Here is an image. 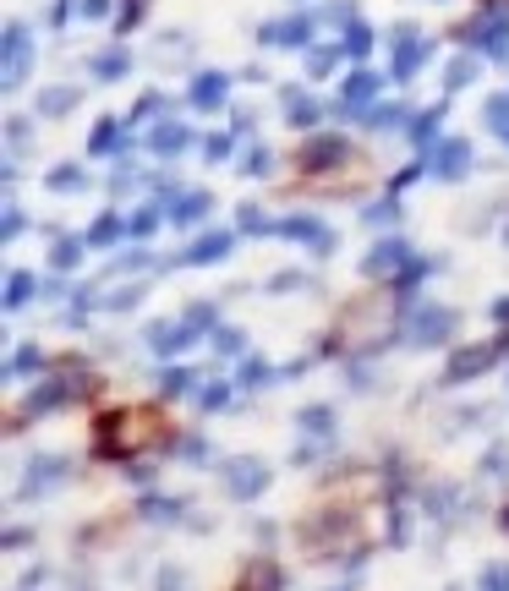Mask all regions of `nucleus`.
Wrapping results in <instances>:
<instances>
[{"mask_svg":"<svg viewBox=\"0 0 509 591\" xmlns=\"http://www.w3.org/2000/svg\"><path fill=\"white\" fill-rule=\"evenodd\" d=\"M334 591H351V586H334Z\"/></svg>","mask_w":509,"mask_h":591,"instance_id":"obj_58","label":"nucleus"},{"mask_svg":"<svg viewBox=\"0 0 509 591\" xmlns=\"http://www.w3.org/2000/svg\"><path fill=\"white\" fill-rule=\"evenodd\" d=\"M225 488H230V498L252 504V498L269 488V466H263L258 455H230L225 460Z\"/></svg>","mask_w":509,"mask_h":591,"instance_id":"obj_4","label":"nucleus"},{"mask_svg":"<svg viewBox=\"0 0 509 591\" xmlns=\"http://www.w3.org/2000/svg\"><path fill=\"white\" fill-rule=\"evenodd\" d=\"M126 72H132V55H126V50H104L99 61H94L99 83H115V77H126Z\"/></svg>","mask_w":509,"mask_h":591,"instance_id":"obj_31","label":"nucleus"},{"mask_svg":"<svg viewBox=\"0 0 509 591\" xmlns=\"http://www.w3.org/2000/svg\"><path fill=\"white\" fill-rule=\"evenodd\" d=\"M187 143H192V132H187L181 121H159V126H154V137H148V148H154L159 159H176Z\"/></svg>","mask_w":509,"mask_h":591,"instance_id":"obj_19","label":"nucleus"},{"mask_svg":"<svg viewBox=\"0 0 509 591\" xmlns=\"http://www.w3.org/2000/svg\"><path fill=\"white\" fill-rule=\"evenodd\" d=\"M143 291H148V285H126V291L110 296V307H115V312H121V307H137V301H143Z\"/></svg>","mask_w":509,"mask_h":591,"instance_id":"obj_48","label":"nucleus"},{"mask_svg":"<svg viewBox=\"0 0 509 591\" xmlns=\"http://www.w3.org/2000/svg\"><path fill=\"white\" fill-rule=\"evenodd\" d=\"M488 126H493V132H509V94L488 99Z\"/></svg>","mask_w":509,"mask_h":591,"instance_id":"obj_41","label":"nucleus"},{"mask_svg":"<svg viewBox=\"0 0 509 591\" xmlns=\"http://www.w3.org/2000/svg\"><path fill=\"white\" fill-rule=\"evenodd\" d=\"M504 137H509V132H504Z\"/></svg>","mask_w":509,"mask_h":591,"instance_id":"obj_59","label":"nucleus"},{"mask_svg":"<svg viewBox=\"0 0 509 591\" xmlns=\"http://www.w3.org/2000/svg\"><path fill=\"white\" fill-rule=\"evenodd\" d=\"M214 208V192H187V197H170V225H192Z\"/></svg>","mask_w":509,"mask_h":591,"instance_id":"obj_23","label":"nucleus"},{"mask_svg":"<svg viewBox=\"0 0 509 591\" xmlns=\"http://www.w3.org/2000/svg\"><path fill=\"white\" fill-rule=\"evenodd\" d=\"M269 165H274V159L263 154V143H258V154H247V159H241V170H247V176H263Z\"/></svg>","mask_w":509,"mask_h":591,"instance_id":"obj_50","label":"nucleus"},{"mask_svg":"<svg viewBox=\"0 0 509 591\" xmlns=\"http://www.w3.org/2000/svg\"><path fill=\"white\" fill-rule=\"evenodd\" d=\"M373 99H378V77L373 72H351V83L340 88V104H334V110L340 115H367Z\"/></svg>","mask_w":509,"mask_h":591,"instance_id":"obj_13","label":"nucleus"},{"mask_svg":"<svg viewBox=\"0 0 509 591\" xmlns=\"http://www.w3.org/2000/svg\"><path fill=\"white\" fill-rule=\"evenodd\" d=\"M192 389V367H165V373H159V394H165V400H176V394H187Z\"/></svg>","mask_w":509,"mask_h":591,"instance_id":"obj_34","label":"nucleus"},{"mask_svg":"<svg viewBox=\"0 0 509 591\" xmlns=\"http://www.w3.org/2000/svg\"><path fill=\"white\" fill-rule=\"evenodd\" d=\"M466 44H477L482 55H493V61H509V17L504 11H488V17H477L466 28Z\"/></svg>","mask_w":509,"mask_h":591,"instance_id":"obj_8","label":"nucleus"},{"mask_svg":"<svg viewBox=\"0 0 509 591\" xmlns=\"http://www.w3.org/2000/svg\"><path fill=\"white\" fill-rule=\"evenodd\" d=\"M77 104V88H44L39 94V115H66Z\"/></svg>","mask_w":509,"mask_h":591,"instance_id":"obj_33","label":"nucleus"},{"mask_svg":"<svg viewBox=\"0 0 509 591\" xmlns=\"http://www.w3.org/2000/svg\"><path fill=\"white\" fill-rule=\"evenodd\" d=\"M351 159V143L345 137H312L307 148H296V165H302V176H318V170H334Z\"/></svg>","mask_w":509,"mask_h":591,"instance_id":"obj_9","label":"nucleus"},{"mask_svg":"<svg viewBox=\"0 0 509 591\" xmlns=\"http://www.w3.org/2000/svg\"><path fill=\"white\" fill-rule=\"evenodd\" d=\"M159 591H181V570H165V575H159Z\"/></svg>","mask_w":509,"mask_h":591,"instance_id":"obj_55","label":"nucleus"},{"mask_svg":"<svg viewBox=\"0 0 509 591\" xmlns=\"http://www.w3.org/2000/svg\"><path fill=\"white\" fill-rule=\"evenodd\" d=\"M137 515L154 520V526H170V520L187 515V498H176V493H143V498H137Z\"/></svg>","mask_w":509,"mask_h":591,"instance_id":"obj_15","label":"nucleus"},{"mask_svg":"<svg viewBox=\"0 0 509 591\" xmlns=\"http://www.w3.org/2000/svg\"><path fill=\"white\" fill-rule=\"evenodd\" d=\"M83 11H88V17H104V11H110V0H83Z\"/></svg>","mask_w":509,"mask_h":591,"instance_id":"obj_56","label":"nucleus"},{"mask_svg":"<svg viewBox=\"0 0 509 591\" xmlns=\"http://www.w3.org/2000/svg\"><path fill=\"white\" fill-rule=\"evenodd\" d=\"M230 400H236V389H230V384H219V378H214V384H203V411H208V416H214V411H230Z\"/></svg>","mask_w":509,"mask_h":591,"instance_id":"obj_38","label":"nucleus"},{"mask_svg":"<svg viewBox=\"0 0 509 591\" xmlns=\"http://www.w3.org/2000/svg\"><path fill=\"white\" fill-rule=\"evenodd\" d=\"M471 72H477V66H471V55H460V61L449 66V77H444V83H449V88H466V83H471Z\"/></svg>","mask_w":509,"mask_h":591,"instance_id":"obj_45","label":"nucleus"},{"mask_svg":"<svg viewBox=\"0 0 509 591\" xmlns=\"http://www.w3.org/2000/svg\"><path fill=\"white\" fill-rule=\"evenodd\" d=\"M367 126H406V104H378V110H367Z\"/></svg>","mask_w":509,"mask_h":591,"instance_id":"obj_39","label":"nucleus"},{"mask_svg":"<svg viewBox=\"0 0 509 591\" xmlns=\"http://www.w3.org/2000/svg\"><path fill=\"white\" fill-rule=\"evenodd\" d=\"M159 110H165V99H159V94H143V99H137V110H132V115H126V126L148 121V115H159Z\"/></svg>","mask_w":509,"mask_h":591,"instance_id":"obj_43","label":"nucleus"},{"mask_svg":"<svg viewBox=\"0 0 509 591\" xmlns=\"http://www.w3.org/2000/svg\"><path fill=\"white\" fill-rule=\"evenodd\" d=\"M126 132H132V126H121L115 115H104V121L94 126V137H88V154H121V148H126Z\"/></svg>","mask_w":509,"mask_h":591,"instance_id":"obj_21","label":"nucleus"},{"mask_svg":"<svg viewBox=\"0 0 509 591\" xmlns=\"http://www.w3.org/2000/svg\"><path fill=\"white\" fill-rule=\"evenodd\" d=\"M378 323H389V296H367V301H351L340 318V351L351 356H373L378 345L389 340V329H378Z\"/></svg>","mask_w":509,"mask_h":591,"instance_id":"obj_2","label":"nucleus"},{"mask_svg":"<svg viewBox=\"0 0 509 591\" xmlns=\"http://www.w3.org/2000/svg\"><path fill=\"white\" fill-rule=\"evenodd\" d=\"M427 170H433L438 181H460L471 170V143L466 137H444V143L427 148Z\"/></svg>","mask_w":509,"mask_h":591,"instance_id":"obj_7","label":"nucleus"},{"mask_svg":"<svg viewBox=\"0 0 509 591\" xmlns=\"http://www.w3.org/2000/svg\"><path fill=\"white\" fill-rule=\"evenodd\" d=\"M455 334V312L449 307H416L411 312V329H400V340L411 345H444Z\"/></svg>","mask_w":509,"mask_h":591,"instance_id":"obj_6","label":"nucleus"},{"mask_svg":"<svg viewBox=\"0 0 509 591\" xmlns=\"http://www.w3.org/2000/svg\"><path fill=\"white\" fill-rule=\"evenodd\" d=\"M225 94H230V77L225 72H198L192 77V110H219L225 104Z\"/></svg>","mask_w":509,"mask_h":591,"instance_id":"obj_16","label":"nucleus"},{"mask_svg":"<svg viewBox=\"0 0 509 591\" xmlns=\"http://www.w3.org/2000/svg\"><path fill=\"white\" fill-rule=\"evenodd\" d=\"M482 466H488L493 477H504V471H509V449H504V444H493V449H488V460H482Z\"/></svg>","mask_w":509,"mask_h":591,"instance_id":"obj_49","label":"nucleus"},{"mask_svg":"<svg viewBox=\"0 0 509 591\" xmlns=\"http://www.w3.org/2000/svg\"><path fill=\"white\" fill-rule=\"evenodd\" d=\"M241 345H247V334H241V329H225V323H214V351H219V356H236Z\"/></svg>","mask_w":509,"mask_h":591,"instance_id":"obj_40","label":"nucleus"},{"mask_svg":"<svg viewBox=\"0 0 509 591\" xmlns=\"http://www.w3.org/2000/svg\"><path fill=\"white\" fill-rule=\"evenodd\" d=\"M137 22H143V0H121V17H115V28H137Z\"/></svg>","mask_w":509,"mask_h":591,"instance_id":"obj_46","label":"nucleus"},{"mask_svg":"<svg viewBox=\"0 0 509 591\" xmlns=\"http://www.w3.org/2000/svg\"><path fill=\"white\" fill-rule=\"evenodd\" d=\"M44 362H50V356H44L39 345H17V351H11V362H6V373H11V378H33V373H50V367H44Z\"/></svg>","mask_w":509,"mask_h":591,"instance_id":"obj_25","label":"nucleus"},{"mask_svg":"<svg viewBox=\"0 0 509 591\" xmlns=\"http://www.w3.org/2000/svg\"><path fill=\"white\" fill-rule=\"evenodd\" d=\"M504 526H509V509H504Z\"/></svg>","mask_w":509,"mask_h":591,"instance_id":"obj_57","label":"nucleus"},{"mask_svg":"<svg viewBox=\"0 0 509 591\" xmlns=\"http://www.w3.org/2000/svg\"><path fill=\"white\" fill-rule=\"evenodd\" d=\"M274 362H263V356H247V362H241V373H236V384L241 389H263V384H274Z\"/></svg>","mask_w":509,"mask_h":591,"instance_id":"obj_29","label":"nucleus"},{"mask_svg":"<svg viewBox=\"0 0 509 591\" xmlns=\"http://www.w3.org/2000/svg\"><path fill=\"white\" fill-rule=\"evenodd\" d=\"M296 427L307 438H334V411L329 405H307V411H296Z\"/></svg>","mask_w":509,"mask_h":591,"instance_id":"obj_27","label":"nucleus"},{"mask_svg":"<svg viewBox=\"0 0 509 591\" xmlns=\"http://www.w3.org/2000/svg\"><path fill=\"white\" fill-rule=\"evenodd\" d=\"M504 356V340H488V345H466V351H455L449 356V367H444V378L438 384H471V378H482L493 362Z\"/></svg>","mask_w":509,"mask_h":591,"instance_id":"obj_3","label":"nucleus"},{"mask_svg":"<svg viewBox=\"0 0 509 591\" xmlns=\"http://www.w3.org/2000/svg\"><path fill=\"white\" fill-rule=\"evenodd\" d=\"M77 263H83V241H77V236H61V241L50 247V269L66 274V269H77Z\"/></svg>","mask_w":509,"mask_h":591,"instance_id":"obj_30","label":"nucleus"},{"mask_svg":"<svg viewBox=\"0 0 509 591\" xmlns=\"http://www.w3.org/2000/svg\"><path fill=\"white\" fill-rule=\"evenodd\" d=\"M422 61H427V39L416 28H395V77L400 83L422 72Z\"/></svg>","mask_w":509,"mask_h":591,"instance_id":"obj_12","label":"nucleus"},{"mask_svg":"<svg viewBox=\"0 0 509 591\" xmlns=\"http://www.w3.org/2000/svg\"><path fill=\"white\" fill-rule=\"evenodd\" d=\"M280 241H307L312 252H334V230L323 225V219H312V214L280 219Z\"/></svg>","mask_w":509,"mask_h":591,"instance_id":"obj_10","label":"nucleus"},{"mask_svg":"<svg viewBox=\"0 0 509 591\" xmlns=\"http://www.w3.org/2000/svg\"><path fill=\"white\" fill-rule=\"evenodd\" d=\"M203 159H208V165L230 159V137H225V132H219V137H208V143H203Z\"/></svg>","mask_w":509,"mask_h":591,"instance_id":"obj_47","label":"nucleus"},{"mask_svg":"<svg viewBox=\"0 0 509 591\" xmlns=\"http://www.w3.org/2000/svg\"><path fill=\"white\" fill-rule=\"evenodd\" d=\"M39 291H44V285L33 280L28 269H17V274H11V285H6V307H11V312H17V307H28V301L39 296Z\"/></svg>","mask_w":509,"mask_h":591,"instance_id":"obj_28","label":"nucleus"},{"mask_svg":"<svg viewBox=\"0 0 509 591\" xmlns=\"http://www.w3.org/2000/svg\"><path fill=\"white\" fill-rule=\"evenodd\" d=\"M236 591H285V575L274 570L269 559H252L247 570H241V581H236Z\"/></svg>","mask_w":509,"mask_h":591,"instance_id":"obj_20","label":"nucleus"},{"mask_svg":"<svg viewBox=\"0 0 509 591\" xmlns=\"http://www.w3.org/2000/svg\"><path fill=\"white\" fill-rule=\"evenodd\" d=\"M72 477V460L66 455H39L28 471H22V488H17V498H50L61 482Z\"/></svg>","mask_w":509,"mask_h":591,"instance_id":"obj_5","label":"nucleus"},{"mask_svg":"<svg viewBox=\"0 0 509 591\" xmlns=\"http://www.w3.org/2000/svg\"><path fill=\"white\" fill-rule=\"evenodd\" d=\"M203 334L208 329H203V323H192V318H181L176 329H170V323H154V329H148V345H154L159 356H181L192 340H203Z\"/></svg>","mask_w":509,"mask_h":591,"instance_id":"obj_11","label":"nucleus"},{"mask_svg":"<svg viewBox=\"0 0 509 591\" xmlns=\"http://www.w3.org/2000/svg\"><path fill=\"white\" fill-rule=\"evenodd\" d=\"M482 591H509V570H488L482 575Z\"/></svg>","mask_w":509,"mask_h":591,"instance_id":"obj_52","label":"nucleus"},{"mask_svg":"<svg viewBox=\"0 0 509 591\" xmlns=\"http://www.w3.org/2000/svg\"><path fill=\"white\" fill-rule=\"evenodd\" d=\"M28 542H33V531H28V526H11V531H6V548H11V553L28 548Z\"/></svg>","mask_w":509,"mask_h":591,"instance_id":"obj_51","label":"nucleus"},{"mask_svg":"<svg viewBox=\"0 0 509 591\" xmlns=\"http://www.w3.org/2000/svg\"><path fill=\"white\" fill-rule=\"evenodd\" d=\"M230 247H236V236H230V230H208V236H203V241H192V247L181 252L176 263H219Z\"/></svg>","mask_w":509,"mask_h":591,"instance_id":"obj_18","label":"nucleus"},{"mask_svg":"<svg viewBox=\"0 0 509 591\" xmlns=\"http://www.w3.org/2000/svg\"><path fill=\"white\" fill-rule=\"evenodd\" d=\"M22 72H28V28L11 22V28H6V88H17Z\"/></svg>","mask_w":509,"mask_h":591,"instance_id":"obj_17","label":"nucleus"},{"mask_svg":"<svg viewBox=\"0 0 509 591\" xmlns=\"http://www.w3.org/2000/svg\"><path fill=\"white\" fill-rule=\"evenodd\" d=\"M170 422L154 411V405H115V411H99L94 422V455L99 460H132L148 455V449L170 444Z\"/></svg>","mask_w":509,"mask_h":591,"instance_id":"obj_1","label":"nucleus"},{"mask_svg":"<svg viewBox=\"0 0 509 591\" xmlns=\"http://www.w3.org/2000/svg\"><path fill=\"white\" fill-rule=\"evenodd\" d=\"M340 55H345V44H340V50H312V77H323V72H334V66H340Z\"/></svg>","mask_w":509,"mask_h":591,"instance_id":"obj_42","label":"nucleus"},{"mask_svg":"<svg viewBox=\"0 0 509 591\" xmlns=\"http://www.w3.org/2000/svg\"><path fill=\"white\" fill-rule=\"evenodd\" d=\"M22 236V214H17V208H6V241H17Z\"/></svg>","mask_w":509,"mask_h":591,"instance_id":"obj_53","label":"nucleus"},{"mask_svg":"<svg viewBox=\"0 0 509 591\" xmlns=\"http://www.w3.org/2000/svg\"><path fill=\"white\" fill-rule=\"evenodd\" d=\"M121 236H126V219H121V214H99L94 225H88L83 241H88V247H115Z\"/></svg>","mask_w":509,"mask_h":591,"instance_id":"obj_26","label":"nucleus"},{"mask_svg":"<svg viewBox=\"0 0 509 591\" xmlns=\"http://www.w3.org/2000/svg\"><path fill=\"white\" fill-rule=\"evenodd\" d=\"M181 460L187 466H208V444L203 438H181Z\"/></svg>","mask_w":509,"mask_h":591,"instance_id":"obj_44","label":"nucleus"},{"mask_svg":"<svg viewBox=\"0 0 509 591\" xmlns=\"http://www.w3.org/2000/svg\"><path fill=\"white\" fill-rule=\"evenodd\" d=\"M77 187H88L83 165H55L50 170V192H77Z\"/></svg>","mask_w":509,"mask_h":591,"instance_id":"obj_35","label":"nucleus"},{"mask_svg":"<svg viewBox=\"0 0 509 591\" xmlns=\"http://www.w3.org/2000/svg\"><path fill=\"white\" fill-rule=\"evenodd\" d=\"M263 44H307L312 39V17H291V22H269V28H258Z\"/></svg>","mask_w":509,"mask_h":591,"instance_id":"obj_22","label":"nucleus"},{"mask_svg":"<svg viewBox=\"0 0 509 591\" xmlns=\"http://www.w3.org/2000/svg\"><path fill=\"white\" fill-rule=\"evenodd\" d=\"M285 99H291V110H285V121H291V126H312V121H318V104H312L307 94H296V88H291Z\"/></svg>","mask_w":509,"mask_h":591,"instance_id":"obj_36","label":"nucleus"},{"mask_svg":"<svg viewBox=\"0 0 509 591\" xmlns=\"http://www.w3.org/2000/svg\"><path fill=\"white\" fill-rule=\"evenodd\" d=\"M159 214H165V208H137V214L132 219H126V236H137V241H143V236H154V225H159Z\"/></svg>","mask_w":509,"mask_h":591,"instance_id":"obj_37","label":"nucleus"},{"mask_svg":"<svg viewBox=\"0 0 509 591\" xmlns=\"http://www.w3.org/2000/svg\"><path fill=\"white\" fill-rule=\"evenodd\" d=\"M154 477V460H132V482H148Z\"/></svg>","mask_w":509,"mask_h":591,"instance_id":"obj_54","label":"nucleus"},{"mask_svg":"<svg viewBox=\"0 0 509 591\" xmlns=\"http://www.w3.org/2000/svg\"><path fill=\"white\" fill-rule=\"evenodd\" d=\"M444 115H449V104H433V110H422V115L411 121V143L422 148V154L433 148V137H438V126H444Z\"/></svg>","mask_w":509,"mask_h":591,"instance_id":"obj_24","label":"nucleus"},{"mask_svg":"<svg viewBox=\"0 0 509 591\" xmlns=\"http://www.w3.org/2000/svg\"><path fill=\"white\" fill-rule=\"evenodd\" d=\"M406 258H411V247H406V241H400V236H384L373 252H367V263H362V269H367V280H378V274H395Z\"/></svg>","mask_w":509,"mask_h":591,"instance_id":"obj_14","label":"nucleus"},{"mask_svg":"<svg viewBox=\"0 0 509 591\" xmlns=\"http://www.w3.org/2000/svg\"><path fill=\"white\" fill-rule=\"evenodd\" d=\"M345 55H351V61H367V55H373V28H367V22H351V33H345Z\"/></svg>","mask_w":509,"mask_h":591,"instance_id":"obj_32","label":"nucleus"}]
</instances>
